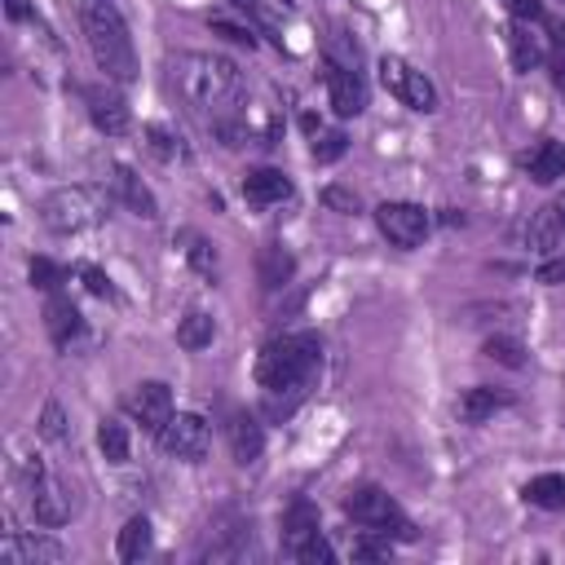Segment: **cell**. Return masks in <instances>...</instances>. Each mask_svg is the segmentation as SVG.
<instances>
[{
	"instance_id": "6da1fadb",
	"label": "cell",
	"mask_w": 565,
	"mask_h": 565,
	"mask_svg": "<svg viewBox=\"0 0 565 565\" xmlns=\"http://www.w3.org/2000/svg\"><path fill=\"white\" fill-rule=\"evenodd\" d=\"M172 88L185 106L221 119L225 110H234L238 93H243V75L230 57H216V53H177L172 57Z\"/></svg>"
},
{
	"instance_id": "7a4b0ae2",
	"label": "cell",
	"mask_w": 565,
	"mask_h": 565,
	"mask_svg": "<svg viewBox=\"0 0 565 565\" xmlns=\"http://www.w3.org/2000/svg\"><path fill=\"white\" fill-rule=\"evenodd\" d=\"M322 371V340L313 331L274 335L256 358V384L269 397H305Z\"/></svg>"
},
{
	"instance_id": "3957f363",
	"label": "cell",
	"mask_w": 565,
	"mask_h": 565,
	"mask_svg": "<svg viewBox=\"0 0 565 565\" xmlns=\"http://www.w3.org/2000/svg\"><path fill=\"white\" fill-rule=\"evenodd\" d=\"M79 31L88 40L93 62L102 66V75L110 84H132L137 79V53H132V35L124 26V18L115 13L110 0H84L79 4Z\"/></svg>"
},
{
	"instance_id": "277c9868",
	"label": "cell",
	"mask_w": 565,
	"mask_h": 565,
	"mask_svg": "<svg viewBox=\"0 0 565 565\" xmlns=\"http://www.w3.org/2000/svg\"><path fill=\"white\" fill-rule=\"evenodd\" d=\"M344 516L353 525H362L366 534H397V539H415V525L406 521V512L397 508V499L380 486H358L344 494Z\"/></svg>"
},
{
	"instance_id": "5b68a950",
	"label": "cell",
	"mask_w": 565,
	"mask_h": 565,
	"mask_svg": "<svg viewBox=\"0 0 565 565\" xmlns=\"http://www.w3.org/2000/svg\"><path fill=\"white\" fill-rule=\"evenodd\" d=\"M282 552L291 561H305V565H327L335 552L331 543L322 539V521H318V508L309 499H296L287 512H282Z\"/></svg>"
},
{
	"instance_id": "8992f818",
	"label": "cell",
	"mask_w": 565,
	"mask_h": 565,
	"mask_svg": "<svg viewBox=\"0 0 565 565\" xmlns=\"http://www.w3.org/2000/svg\"><path fill=\"white\" fill-rule=\"evenodd\" d=\"M97 216H102V203H97V194L84 190V185H62V190L44 194V203H40V221H44L49 230H57V234L88 230Z\"/></svg>"
},
{
	"instance_id": "52a82bcc",
	"label": "cell",
	"mask_w": 565,
	"mask_h": 565,
	"mask_svg": "<svg viewBox=\"0 0 565 565\" xmlns=\"http://www.w3.org/2000/svg\"><path fill=\"white\" fill-rule=\"evenodd\" d=\"M380 84L402 102V106H411V110H437V88H433V79L419 71V66H411L406 57H380Z\"/></svg>"
},
{
	"instance_id": "ba28073f",
	"label": "cell",
	"mask_w": 565,
	"mask_h": 565,
	"mask_svg": "<svg viewBox=\"0 0 565 565\" xmlns=\"http://www.w3.org/2000/svg\"><path fill=\"white\" fill-rule=\"evenodd\" d=\"M375 225L393 247H419L428 234V212L419 203H380L375 207Z\"/></svg>"
},
{
	"instance_id": "9c48e42d",
	"label": "cell",
	"mask_w": 565,
	"mask_h": 565,
	"mask_svg": "<svg viewBox=\"0 0 565 565\" xmlns=\"http://www.w3.org/2000/svg\"><path fill=\"white\" fill-rule=\"evenodd\" d=\"M159 446L177 459H199L207 450V419L194 411H172V419L159 428Z\"/></svg>"
},
{
	"instance_id": "30bf717a",
	"label": "cell",
	"mask_w": 565,
	"mask_h": 565,
	"mask_svg": "<svg viewBox=\"0 0 565 565\" xmlns=\"http://www.w3.org/2000/svg\"><path fill=\"white\" fill-rule=\"evenodd\" d=\"M322 75H327V93H331V110H335L340 119H353V115H362V110H366V84H362V75H358V66H344V62H335V57H327V66H322Z\"/></svg>"
},
{
	"instance_id": "8fae6325",
	"label": "cell",
	"mask_w": 565,
	"mask_h": 565,
	"mask_svg": "<svg viewBox=\"0 0 565 565\" xmlns=\"http://www.w3.org/2000/svg\"><path fill=\"white\" fill-rule=\"evenodd\" d=\"M26 490H31V512L40 525H62L71 516V494L40 463H26Z\"/></svg>"
},
{
	"instance_id": "7c38bea8",
	"label": "cell",
	"mask_w": 565,
	"mask_h": 565,
	"mask_svg": "<svg viewBox=\"0 0 565 565\" xmlns=\"http://www.w3.org/2000/svg\"><path fill=\"white\" fill-rule=\"evenodd\" d=\"M128 411H132V419H137L146 433L159 437V428L172 419V388L159 384V380H146V384H137V388L128 393Z\"/></svg>"
},
{
	"instance_id": "4fadbf2b",
	"label": "cell",
	"mask_w": 565,
	"mask_h": 565,
	"mask_svg": "<svg viewBox=\"0 0 565 565\" xmlns=\"http://www.w3.org/2000/svg\"><path fill=\"white\" fill-rule=\"evenodd\" d=\"M84 102H88V119H93L106 137H124V132L132 128V115H128V106H124L119 93H110V88H102V84H88V88H84Z\"/></svg>"
},
{
	"instance_id": "5bb4252c",
	"label": "cell",
	"mask_w": 565,
	"mask_h": 565,
	"mask_svg": "<svg viewBox=\"0 0 565 565\" xmlns=\"http://www.w3.org/2000/svg\"><path fill=\"white\" fill-rule=\"evenodd\" d=\"M44 327H49V335H53L57 349H71V344L84 335V318H79L75 300L62 296V291H53V296L44 300Z\"/></svg>"
},
{
	"instance_id": "9a60e30c",
	"label": "cell",
	"mask_w": 565,
	"mask_h": 565,
	"mask_svg": "<svg viewBox=\"0 0 565 565\" xmlns=\"http://www.w3.org/2000/svg\"><path fill=\"white\" fill-rule=\"evenodd\" d=\"M0 552H4L9 565H57V561H62V547H57L53 539L22 534V530H9Z\"/></svg>"
},
{
	"instance_id": "2e32d148",
	"label": "cell",
	"mask_w": 565,
	"mask_h": 565,
	"mask_svg": "<svg viewBox=\"0 0 565 565\" xmlns=\"http://www.w3.org/2000/svg\"><path fill=\"white\" fill-rule=\"evenodd\" d=\"M243 199L256 203V207H274L282 199H291V177L278 172V168H252L243 177Z\"/></svg>"
},
{
	"instance_id": "e0dca14e",
	"label": "cell",
	"mask_w": 565,
	"mask_h": 565,
	"mask_svg": "<svg viewBox=\"0 0 565 565\" xmlns=\"http://www.w3.org/2000/svg\"><path fill=\"white\" fill-rule=\"evenodd\" d=\"M110 190L119 194V203H124L128 212H137V216H146V221H154V216H159V203H154V194L141 185V177H137L132 168L115 163V168H110Z\"/></svg>"
},
{
	"instance_id": "ac0fdd59",
	"label": "cell",
	"mask_w": 565,
	"mask_h": 565,
	"mask_svg": "<svg viewBox=\"0 0 565 565\" xmlns=\"http://www.w3.org/2000/svg\"><path fill=\"white\" fill-rule=\"evenodd\" d=\"M225 437H230V455L238 463H256L260 450H265V428L256 424V415H230Z\"/></svg>"
},
{
	"instance_id": "d6986e66",
	"label": "cell",
	"mask_w": 565,
	"mask_h": 565,
	"mask_svg": "<svg viewBox=\"0 0 565 565\" xmlns=\"http://www.w3.org/2000/svg\"><path fill=\"white\" fill-rule=\"evenodd\" d=\"M565 238V194H556L547 207H539L525 225V243L530 247H556Z\"/></svg>"
},
{
	"instance_id": "ffe728a7",
	"label": "cell",
	"mask_w": 565,
	"mask_h": 565,
	"mask_svg": "<svg viewBox=\"0 0 565 565\" xmlns=\"http://www.w3.org/2000/svg\"><path fill=\"white\" fill-rule=\"evenodd\" d=\"M291 274H296V256H291L282 243H265L260 256H256V278H260V287H265V291H278V287L291 282Z\"/></svg>"
},
{
	"instance_id": "44dd1931",
	"label": "cell",
	"mask_w": 565,
	"mask_h": 565,
	"mask_svg": "<svg viewBox=\"0 0 565 565\" xmlns=\"http://www.w3.org/2000/svg\"><path fill=\"white\" fill-rule=\"evenodd\" d=\"M247 547H252V521H234V525H221L199 556L203 561H238Z\"/></svg>"
},
{
	"instance_id": "7402d4cb",
	"label": "cell",
	"mask_w": 565,
	"mask_h": 565,
	"mask_svg": "<svg viewBox=\"0 0 565 565\" xmlns=\"http://www.w3.org/2000/svg\"><path fill=\"white\" fill-rule=\"evenodd\" d=\"M521 168L530 172V181L552 185V181H561V177H565V146H561V141H539V146L521 159Z\"/></svg>"
},
{
	"instance_id": "603a6c76",
	"label": "cell",
	"mask_w": 565,
	"mask_h": 565,
	"mask_svg": "<svg viewBox=\"0 0 565 565\" xmlns=\"http://www.w3.org/2000/svg\"><path fill=\"white\" fill-rule=\"evenodd\" d=\"M512 397L508 393H499V388H490V384H472V388H463V397H459V419L463 424H486L494 411H503Z\"/></svg>"
},
{
	"instance_id": "cb8c5ba5",
	"label": "cell",
	"mask_w": 565,
	"mask_h": 565,
	"mask_svg": "<svg viewBox=\"0 0 565 565\" xmlns=\"http://www.w3.org/2000/svg\"><path fill=\"white\" fill-rule=\"evenodd\" d=\"M530 26H534V22H521V18L508 26V53H512V66H516V71H534V66L547 57L543 40H539Z\"/></svg>"
},
{
	"instance_id": "d4e9b609",
	"label": "cell",
	"mask_w": 565,
	"mask_h": 565,
	"mask_svg": "<svg viewBox=\"0 0 565 565\" xmlns=\"http://www.w3.org/2000/svg\"><path fill=\"white\" fill-rule=\"evenodd\" d=\"M521 499L543 508V512H561L565 508V472H539L521 486Z\"/></svg>"
},
{
	"instance_id": "484cf974",
	"label": "cell",
	"mask_w": 565,
	"mask_h": 565,
	"mask_svg": "<svg viewBox=\"0 0 565 565\" xmlns=\"http://www.w3.org/2000/svg\"><path fill=\"white\" fill-rule=\"evenodd\" d=\"M150 543H154L150 521L146 516H128L124 530H119V539H115V552H119V561H141L150 552Z\"/></svg>"
},
{
	"instance_id": "4316f807",
	"label": "cell",
	"mask_w": 565,
	"mask_h": 565,
	"mask_svg": "<svg viewBox=\"0 0 565 565\" xmlns=\"http://www.w3.org/2000/svg\"><path fill=\"white\" fill-rule=\"evenodd\" d=\"M212 335H216V322H212L203 309H190V313L177 322V344H181V349H190V353L207 349V344H212Z\"/></svg>"
},
{
	"instance_id": "83f0119b",
	"label": "cell",
	"mask_w": 565,
	"mask_h": 565,
	"mask_svg": "<svg viewBox=\"0 0 565 565\" xmlns=\"http://www.w3.org/2000/svg\"><path fill=\"white\" fill-rule=\"evenodd\" d=\"M97 446H102V455H106L110 463H124V459H128V428H124L119 419H102Z\"/></svg>"
},
{
	"instance_id": "f1b7e54d",
	"label": "cell",
	"mask_w": 565,
	"mask_h": 565,
	"mask_svg": "<svg viewBox=\"0 0 565 565\" xmlns=\"http://www.w3.org/2000/svg\"><path fill=\"white\" fill-rule=\"evenodd\" d=\"M181 243H185V260H190L203 278H216V252H212V243L199 238V234H181Z\"/></svg>"
},
{
	"instance_id": "f546056e",
	"label": "cell",
	"mask_w": 565,
	"mask_h": 565,
	"mask_svg": "<svg viewBox=\"0 0 565 565\" xmlns=\"http://www.w3.org/2000/svg\"><path fill=\"white\" fill-rule=\"evenodd\" d=\"M486 358H494L499 366H512V371L525 366V349H521V340H512V335H490V340H486Z\"/></svg>"
},
{
	"instance_id": "4dcf8cb0",
	"label": "cell",
	"mask_w": 565,
	"mask_h": 565,
	"mask_svg": "<svg viewBox=\"0 0 565 565\" xmlns=\"http://www.w3.org/2000/svg\"><path fill=\"white\" fill-rule=\"evenodd\" d=\"M26 274H31V287H40V291H57L66 282V269L57 260H49V256H31Z\"/></svg>"
},
{
	"instance_id": "1f68e13d",
	"label": "cell",
	"mask_w": 565,
	"mask_h": 565,
	"mask_svg": "<svg viewBox=\"0 0 565 565\" xmlns=\"http://www.w3.org/2000/svg\"><path fill=\"white\" fill-rule=\"evenodd\" d=\"M344 150H349V137H344V132H322V137L313 141V159H318V163H335Z\"/></svg>"
},
{
	"instance_id": "d6a6232c",
	"label": "cell",
	"mask_w": 565,
	"mask_h": 565,
	"mask_svg": "<svg viewBox=\"0 0 565 565\" xmlns=\"http://www.w3.org/2000/svg\"><path fill=\"white\" fill-rule=\"evenodd\" d=\"M322 203L331 207V212H340V216H353L362 203H358V194L353 190H344V185H327L322 190Z\"/></svg>"
},
{
	"instance_id": "836d02e7",
	"label": "cell",
	"mask_w": 565,
	"mask_h": 565,
	"mask_svg": "<svg viewBox=\"0 0 565 565\" xmlns=\"http://www.w3.org/2000/svg\"><path fill=\"white\" fill-rule=\"evenodd\" d=\"M146 137H150V150H154L159 159H177V154H181V141H177V137H172L168 128L150 124V128H146Z\"/></svg>"
},
{
	"instance_id": "e575fe53",
	"label": "cell",
	"mask_w": 565,
	"mask_h": 565,
	"mask_svg": "<svg viewBox=\"0 0 565 565\" xmlns=\"http://www.w3.org/2000/svg\"><path fill=\"white\" fill-rule=\"evenodd\" d=\"M547 66H552V84L565 93V35L552 31V49H547Z\"/></svg>"
},
{
	"instance_id": "d590c367",
	"label": "cell",
	"mask_w": 565,
	"mask_h": 565,
	"mask_svg": "<svg viewBox=\"0 0 565 565\" xmlns=\"http://www.w3.org/2000/svg\"><path fill=\"white\" fill-rule=\"evenodd\" d=\"M79 278H84V287L93 291V296H115V282H110V274H102L97 265H79Z\"/></svg>"
},
{
	"instance_id": "8d00e7d4",
	"label": "cell",
	"mask_w": 565,
	"mask_h": 565,
	"mask_svg": "<svg viewBox=\"0 0 565 565\" xmlns=\"http://www.w3.org/2000/svg\"><path fill=\"white\" fill-rule=\"evenodd\" d=\"M40 433H44L49 441H62V437H66V419H62V406H57V402L44 406V415H40Z\"/></svg>"
},
{
	"instance_id": "74e56055",
	"label": "cell",
	"mask_w": 565,
	"mask_h": 565,
	"mask_svg": "<svg viewBox=\"0 0 565 565\" xmlns=\"http://www.w3.org/2000/svg\"><path fill=\"white\" fill-rule=\"evenodd\" d=\"M503 4H508V13L521 18V22H547L543 0H503Z\"/></svg>"
},
{
	"instance_id": "f35d334b",
	"label": "cell",
	"mask_w": 565,
	"mask_h": 565,
	"mask_svg": "<svg viewBox=\"0 0 565 565\" xmlns=\"http://www.w3.org/2000/svg\"><path fill=\"white\" fill-rule=\"evenodd\" d=\"M534 278H539V282H547V287L565 282V252H561V256H552V260H543V265L534 269Z\"/></svg>"
},
{
	"instance_id": "ab89813d",
	"label": "cell",
	"mask_w": 565,
	"mask_h": 565,
	"mask_svg": "<svg viewBox=\"0 0 565 565\" xmlns=\"http://www.w3.org/2000/svg\"><path fill=\"white\" fill-rule=\"evenodd\" d=\"M212 22V31H221L225 40H234V44H247L252 49V31L247 26H234V22H225V18H207Z\"/></svg>"
},
{
	"instance_id": "60d3db41",
	"label": "cell",
	"mask_w": 565,
	"mask_h": 565,
	"mask_svg": "<svg viewBox=\"0 0 565 565\" xmlns=\"http://www.w3.org/2000/svg\"><path fill=\"white\" fill-rule=\"evenodd\" d=\"M353 556H362V561H371V556H388V539H384V543H375V539H358V543H353Z\"/></svg>"
},
{
	"instance_id": "b9f144b4",
	"label": "cell",
	"mask_w": 565,
	"mask_h": 565,
	"mask_svg": "<svg viewBox=\"0 0 565 565\" xmlns=\"http://www.w3.org/2000/svg\"><path fill=\"white\" fill-rule=\"evenodd\" d=\"M4 13H9V18H13V22H18V18H31V13H26V4H22V0H4Z\"/></svg>"
},
{
	"instance_id": "7bdbcfd3",
	"label": "cell",
	"mask_w": 565,
	"mask_h": 565,
	"mask_svg": "<svg viewBox=\"0 0 565 565\" xmlns=\"http://www.w3.org/2000/svg\"><path fill=\"white\" fill-rule=\"evenodd\" d=\"M238 13H256V0H230Z\"/></svg>"
}]
</instances>
